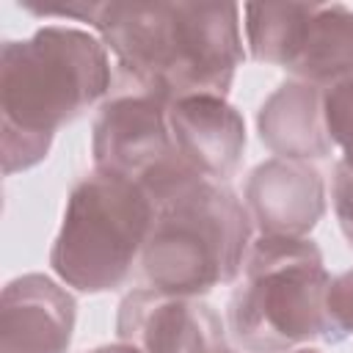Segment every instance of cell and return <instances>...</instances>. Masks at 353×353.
I'll list each match as a JSON object with an SVG mask.
<instances>
[{
    "mask_svg": "<svg viewBox=\"0 0 353 353\" xmlns=\"http://www.w3.org/2000/svg\"><path fill=\"white\" fill-rule=\"evenodd\" d=\"M91 28L138 94L163 105L226 97L245 61L234 3L110 0L97 6Z\"/></svg>",
    "mask_w": 353,
    "mask_h": 353,
    "instance_id": "6da1fadb",
    "label": "cell"
},
{
    "mask_svg": "<svg viewBox=\"0 0 353 353\" xmlns=\"http://www.w3.org/2000/svg\"><path fill=\"white\" fill-rule=\"evenodd\" d=\"M102 39L83 28L44 25L0 50V152L3 174L39 165L58 127L74 121L110 88Z\"/></svg>",
    "mask_w": 353,
    "mask_h": 353,
    "instance_id": "7a4b0ae2",
    "label": "cell"
},
{
    "mask_svg": "<svg viewBox=\"0 0 353 353\" xmlns=\"http://www.w3.org/2000/svg\"><path fill=\"white\" fill-rule=\"evenodd\" d=\"M146 193L154 201V221L141 254L149 287L201 298L243 273L254 221L226 182L182 168Z\"/></svg>",
    "mask_w": 353,
    "mask_h": 353,
    "instance_id": "3957f363",
    "label": "cell"
},
{
    "mask_svg": "<svg viewBox=\"0 0 353 353\" xmlns=\"http://www.w3.org/2000/svg\"><path fill=\"white\" fill-rule=\"evenodd\" d=\"M240 276L226 323L243 350L290 353L312 339H345L328 312L331 276L314 240L259 234Z\"/></svg>",
    "mask_w": 353,
    "mask_h": 353,
    "instance_id": "277c9868",
    "label": "cell"
},
{
    "mask_svg": "<svg viewBox=\"0 0 353 353\" xmlns=\"http://www.w3.org/2000/svg\"><path fill=\"white\" fill-rule=\"evenodd\" d=\"M152 221L154 201L143 185L94 168L66 199L50 265L77 292L119 290L143 254Z\"/></svg>",
    "mask_w": 353,
    "mask_h": 353,
    "instance_id": "5b68a950",
    "label": "cell"
},
{
    "mask_svg": "<svg viewBox=\"0 0 353 353\" xmlns=\"http://www.w3.org/2000/svg\"><path fill=\"white\" fill-rule=\"evenodd\" d=\"M245 41L251 58L281 66L317 88L353 80V8L342 3H248Z\"/></svg>",
    "mask_w": 353,
    "mask_h": 353,
    "instance_id": "8992f818",
    "label": "cell"
},
{
    "mask_svg": "<svg viewBox=\"0 0 353 353\" xmlns=\"http://www.w3.org/2000/svg\"><path fill=\"white\" fill-rule=\"evenodd\" d=\"M94 168L143 185L146 190L190 168L171 135L168 105L146 97L127 94L105 102L91 130Z\"/></svg>",
    "mask_w": 353,
    "mask_h": 353,
    "instance_id": "52a82bcc",
    "label": "cell"
},
{
    "mask_svg": "<svg viewBox=\"0 0 353 353\" xmlns=\"http://www.w3.org/2000/svg\"><path fill=\"white\" fill-rule=\"evenodd\" d=\"M119 342L141 353H229L226 328L212 303L154 287L132 290L116 312Z\"/></svg>",
    "mask_w": 353,
    "mask_h": 353,
    "instance_id": "ba28073f",
    "label": "cell"
},
{
    "mask_svg": "<svg viewBox=\"0 0 353 353\" xmlns=\"http://www.w3.org/2000/svg\"><path fill=\"white\" fill-rule=\"evenodd\" d=\"M77 303L44 273H25L3 287L0 353H69Z\"/></svg>",
    "mask_w": 353,
    "mask_h": 353,
    "instance_id": "9c48e42d",
    "label": "cell"
},
{
    "mask_svg": "<svg viewBox=\"0 0 353 353\" xmlns=\"http://www.w3.org/2000/svg\"><path fill=\"white\" fill-rule=\"evenodd\" d=\"M245 210L259 234L309 237L325 212L323 174L306 160L270 157L245 179Z\"/></svg>",
    "mask_w": 353,
    "mask_h": 353,
    "instance_id": "30bf717a",
    "label": "cell"
},
{
    "mask_svg": "<svg viewBox=\"0 0 353 353\" xmlns=\"http://www.w3.org/2000/svg\"><path fill=\"white\" fill-rule=\"evenodd\" d=\"M168 124L182 160L207 179L226 182L245 154V121L226 97H188L168 105Z\"/></svg>",
    "mask_w": 353,
    "mask_h": 353,
    "instance_id": "8fae6325",
    "label": "cell"
},
{
    "mask_svg": "<svg viewBox=\"0 0 353 353\" xmlns=\"http://www.w3.org/2000/svg\"><path fill=\"white\" fill-rule=\"evenodd\" d=\"M323 91L312 83L287 80L259 108L256 130L262 143L284 160H323L334 152L325 130Z\"/></svg>",
    "mask_w": 353,
    "mask_h": 353,
    "instance_id": "7c38bea8",
    "label": "cell"
},
{
    "mask_svg": "<svg viewBox=\"0 0 353 353\" xmlns=\"http://www.w3.org/2000/svg\"><path fill=\"white\" fill-rule=\"evenodd\" d=\"M323 110H325V130L339 149V163L353 171V80H342L323 91Z\"/></svg>",
    "mask_w": 353,
    "mask_h": 353,
    "instance_id": "4fadbf2b",
    "label": "cell"
},
{
    "mask_svg": "<svg viewBox=\"0 0 353 353\" xmlns=\"http://www.w3.org/2000/svg\"><path fill=\"white\" fill-rule=\"evenodd\" d=\"M331 204L339 229L353 248V171L339 160L334 163V176H331Z\"/></svg>",
    "mask_w": 353,
    "mask_h": 353,
    "instance_id": "5bb4252c",
    "label": "cell"
},
{
    "mask_svg": "<svg viewBox=\"0 0 353 353\" xmlns=\"http://www.w3.org/2000/svg\"><path fill=\"white\" fill-rule=\"evenodd\" d=\"M328 312H331V320L336 323V328L342 331V336L353 334V268L339 273L336 279H331Z\"/></svg>",
    "mask_w": 353,
    "mask_h": 353,
    "instance_id": "9a60e30c",
    "label": "cell"
},
{
    "mask_svg": "<svg viewBox=\"0 0 353 353\" xmlns=\"http://www.w3.org/2000/svg\"><path fill=\"white\" fill-rule=\"evenodd\" d=\"M88 353H141V350L127 345V342H113V345H99V347H94Z\"/></svg>",
    "mask_w": 353,
    "mask_h": 353,
    "instance_id": "2e32d148",
    "label": "cell"
},
{
    "mask_svg": "<svg viewBox=\"0 0 353 353\" xmlns=\"http://www.w3.org/2000/svg\"><path fill=\"white\" fill-rule=\"evenodd\" d=\"M290 353H320V350H314V347H298V350H290Z\"/></svg>",
    "mask_w": 353,
    "mask_h": 353,
    "instance_id": "e0dca14e",
    "label": "cell"
}]
</instances>
